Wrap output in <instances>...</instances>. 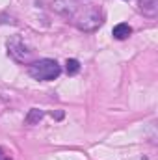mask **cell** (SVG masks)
<instances>
[{
	"label": "cell",
	"mask_w": 158,
	"mask_h": 160,
	"mask_svg": "<svg viewBox=\"0 0 158 160\" xmlns=\"http://www.w3.org/2000/svg\"><path fill=\"white\" fill-rule=\"evenodd\" d=\"M28 75L39 82H50L62 75V67L58 65L56 60L43 58V60H37V62L28 65Z\"/></svg>",
	"instance_id": "6da1fadb"
},
{
	"label": "cell",
	"mask_w": 158,
	"mask_h": 160,
	"mask_svg": "<svg viewBox=\"0 0 158 160\" xmlns=\"http://www.w3.org/2000/svg\"><path fill=\"white\" fill-rule=\"evenodd\" d=\"M101 24H102V11L97 8H91L86 13H82L80 17H75V26L82 32H93Z\"/></svg>",
	"instance_id": "7a4b0ae2"
},
{
	"label": "cell",
	"mask_w": 158,
	"mask_h": 160,
	"mask_svg": "<svg viewBox=\"0 0 158 160\" xmlns=\"http://www.w3.org/2000/svg\"><path fill=\"white\" fill-rule=\"evenodd\" d=\"M6 48H7V56L11 60H15L17 63H24L28 60V56H30V50L24 45V41H22L21 36H13L11 39H7Z\"/></svg>",
	"instance_id": "3957f363"
},
{
	"label": "cell",
	"mask_w": 158,
	"mask_h": 160,
	"mask_svg": "<svg viewBox=\"0 0 158 160\" xmlns=\"http://www.w3.org/2000/svg\"><path fill=\"white\" fill-rule=\"evenodd\" d=\"M52 8H54V11L56 13H60V15H63V17H75V13H77V4H75V0H54V4H52Z\"/></svg>",
	"instance_id": "277c9868"
},
{
	"label": "cell",
	"mask_w": 158,
	"mask_h": 160,
	"mask_svg": "<svg viewBox=\"0 0 158 160\" xmlns=\"http://www.w3.org/2000/svg\"><path fill=\"white\" fill-rule=\"evenodd\" d=\"M140 2V11L145 17H156L158 13V0H138Z\"/></svg>",
	"instance_id": "5b68a950"
},
{
	"label": "cell",
	"mask_w": 158,
	"mask_h": 160,
	"mask_svg": "<svg viewBox=\"0 0 158 160\" xmlns=\"http://www.w3.org/2000/svg\"><path fill=\"white\" fill-rule=\"evenodd\" d=\"M130 34H132V28H130V24H126V22H119V24L114 26V30H112L114 39H117V41L126 39Z\"/></svg>",
	"instance_id": "8992f818"
},
{
	"label": "cell",
	"mask_w": 158,
	"mask_h": 160,
	"mask_svg": "<svg viewBox=\"0 0 158 160\" xmlns=\"http://www.w3.org/2000/svg\"><path fill=\"white\" fill-rule=\"evenodd\" d=\"M43 112H41L39 108H32V110H28V114H26V118H24V123L26 125H37L41 119H43Z\"/></svg>",
	"instance_id": "52a82bcc"
},
{
	"label": "cell",
	"mask_w": 158,
	"mask_h": 160,
	"mask_svg": "<svg viewBox=\"0 0 158 160\" xmlns=\"http://www.w3.org/2000/svg\"><path fill=\"white\" fill-rule=\"evenodd\" d=\"M65 71H67V75H77L80 71V62L78 60H75V58H67V62H65Z\"/></svg>",
	"instance_id": "ba28073f"
},
{
	"label": "cell",
	"mask_w": 158,
	"mask_h": 160,
	"mask_svg": "<svg viewBox=\"0 0 158 160\" xmlns=\"http://www.w3.org/2000/svg\"><path fill=\"white\" fill-rule=\"evenodd\" d=\"M0 160H11V157H7V155L2 151V147H0Z\"/></svg>",
	"instance_id": "9c48e42d"
}]
</instances>
